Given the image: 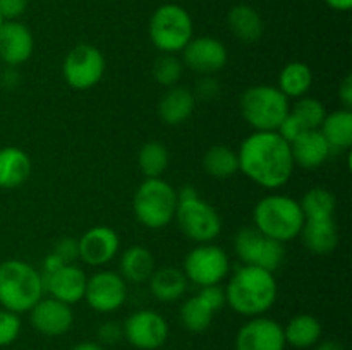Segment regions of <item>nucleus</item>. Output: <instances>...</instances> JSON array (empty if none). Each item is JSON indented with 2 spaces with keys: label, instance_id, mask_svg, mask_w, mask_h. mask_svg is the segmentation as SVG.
Wrapping results in <instances>:
<instances>
[{
  "label": "nucleus",
  "instance_id": "obj_40",
  "mask_svg": "<svg viewBox=\"0 0 352 350\" xmlns=\"http://www.w3.org/2000/svg\"><path fill=\"white\" fill-rule=\"evenodd\" d=\"M54 254H57L65 264L74 263L76 259H79V247H78V239H72V237H64V239H58L55 244Z\"/></svg>",
  "mask_w": 352,
  "mask_h": 350
},
{
  "label": "nucleus",
  "instance_id": "obj_31",
  "mask_svg": "<svg viewBox=\"0 0 352 350\" xmlns=\"http://www.w3.org/2000/svg\"><path fill=\"white\" fill-rule=\"evenodd\" d=\"M168 150L160 141H148L141 146L138 153V165L141 174L146 178H157L167 170L168 167Z\"/></svg>",
  "mask_w": 352,
  "mask_h": 350
},
{
  "label": "nucleus",
  "instance_id": "obj_35",
  "mask_svg": "<svg viewBox=\"0 0 352 350\" xmlns=\"http://www.w3.org/2000/svg\"><path fill=\"white\" fill-rule=\"evenodd\" d=\"M182 71H184V64L181 58L175 57V54H162L153 64L155 81L167 88L177 86L182 78Z\"/></svg>",
  "mask_w": 352,
  "mask_h": 350
},
{
  "label": "nucleus",
  "instance_id": "obj_26",
  "mask_svg": "<svg viewBox=\"0 0 352 350\" xmlns=\"http://www.w3.org/2000/svg\"><path fill=\"white\" fill-rule=\"evenodd\" d=\"M318 130L323 134L332 151L349 150L352 146V112L340 108L327 113Z\"/></svg>",
  "mask_w": 352,
  "mask_h": 350
},
{
  "label": "nucleus",
  "instance_id": "obj_34",
  "mask_svg": "<svg viewBox=\"0 0 352 350\" xmlns=\"http://www.w3.org/2000/svg\"><path fill=\"white\" fill-rule=\"evenodd\" d=\"M291 112L301 120L306 129H320V126H322L327 117L325 105L320 100L311 98L308 95L298 98L294 106H291Z\"/></svg>",
  "mask_w": 352,
  "mask_h": 350
},
{
  "label": "nucleus",
  "instance_id": "obj_11",
  "mask_svg": "<svg viewBox=\"0 0 352 350\" xmlns=\"http://www.w3.org/2000/svg\"><path fill=\"white\" fill-rule=\"evenodd\" d=\"M82 301L100 314L119 311L127 301V281L116 271H96L86 280Z\"/></svg>",
  "mask_w": 352,
  "mask_h": 350
},
{
  "label": "nucleus",
  "instance_id": "obj_9",
  "mask_svg": "<svg viewBox=\"0 0 352 350\" xmlns=\"http://www.w3.org/2000/svg\"><path fill=\"white\" fill-rule=\"evenodd\" d=\"M230 261L226 250L215 244H199L184 257L182 271L191 283L201 287L220 285L227 278Z\"/></svg>",
  "mask_w": 352,
  "mask_h": 350
},
{
  "label": "nucleus",
  "instance_id": "obj_12",
  "mask_svg": "<svg viewBox=\"0 0 352 350\" xmlns=\"http://www.w3.org/2000/svg\"><path fill=\"white\" fill-rule=\"evenodd\" d=\"M124 338L138 350H157L167 342L168 323L151 309L133 312L122 325Z\"/></svg>",
  "mask_w": 352,
  "mask_h": 350
},
{
  "label": "nucleus",
  "instance_id": "obj_39",
  "mask_svg": "<svg viewBox=\"0 0 352 350\" xmlns=\"http://www.w3.org/2000/svg\"><path fill=\"white\" fill-rule=\"evenodd\" d=\"M305 130H309V129H306V127L302 126L301 120H299L298 117H296L294 113H292L291 110H289L287 117H285V119L282 120V124H280V126H278L277 132L280 134V136L284 137V139L287 141L289 144H291L292 141L298 139V137L301 136V134L305 132Z\"/></svg>",
  "mask_w": 352,
  "mask_h": 350
},
{
  "label": "nucleus",
  "instance_id": "obj_16",
  "mask_svg": "<svg viewBox=\"0 0 352 350\" xmlns=\"http://www.w3.org/2000/svg\"><path fill=\"white\" fill-rule=\"evenodd\" d=\"M31 326L45 336H60L72 328L74 314L69 304L54 297H41L30 311Z\"/></svg>",
  "mask_w": 352,
  "mask_h": 350
},
{
  "label": "nucleus",
  "instance_id": "obj_14",
  "mask_svg": "<svg viewBox=\"0 0 352 350\" xmlns=\"http://www.w3.org/2000/svg\"><path fill=\"white\" fill-rule=\"evenodd\" d=\"M229 60L226 45L212 36L192 38L182 50V64L198 74L212 75L222 71Z\"/></svg>",
  "mask_w": 352,
  "mask_h": 350
},
{
  "label": "nucleus",
  "instance_id": "obj_41",
  "mask_svg": "<svg viewBox=\"0 0 352 350\" xmlns=\"http://www.w3.org/2000/svg\"><path fill=\"white\" fill-rule=\"evenodd\" d=\"M30 0H0V16L3 21H17L28 9Z\"/></svg>",
  "mask_w": 352,
  "mask_h": 350
},
{
  "label": "nucleus",
  "instance_id": "obj_27",
  "mask_svg": "<svg viewBox=\"0 0 352 350\" xmlns=\"http://www.w3.org/2000/svg\"><path fill=\"white\" fill-rule=\"evenodd\" d=\"M284 336L294 349H309L322 338V323L311 314H298L285 325Z\"/></svg>",
  "mask_w": 352,
  "mask_h": 350
},
{
  "label": "nucleus",
  "instance_id": "obj_3",
  "mask_svg": "<svg viewBox=\"0 0 352 350\" xmlns=\"http://www.w3.org/2000/svg\"><path fill=\"white\" fill-rule=\"evenodd\" d=\"M41 273L30 263L7 259L0 263V305L16 314L30 312L43 297Z\"/></svg>",
  "mask_w": 352,
  "mask_h": 350
},
{
  "label": "nucleus",
  "instance_id": "obj_25",
  "mask_svg": "<svg viewBox=\"0 0 352 350\" xmlns=\"http://www.w3.org/2000/svg\"><path fill=\"white\" fill-rule=\"evenodd\" d=\"M155 271L153 254L143 246H133L120 257V277L129 283H144Z\"/></svg>",
  "mask_w": 352,
  "mask_h": 350
},
{
  "label": "nucleus",
  "instance_id": "obj_43",
  "mask_svg": "<svg viewBox=\"0 0 352 350\" xmlns=\"http://www.w3.org/2000/svg\"><path fill=\"white\" fill-rule=\"evenodd\" d=\"M219 91H220L219 82H217L213 78H210V75H206L205 79H201V81L198 82V88H196V93H198L199 98L203 100L215 98V96L219 95Z\"/></svg>",
  "mask_w": 352,
  "mask_h": 350
},
{
  "label": "nucleus",
  "instance_id": "obj_1",
  "mask_svg": "<svg viewBox=\"0 0 352 350\" xmlns=\"http://www.w3.org/2000/svg\"><path fill=\"white\" fill-rule=\"evenodd\" d=\"M239 170L263 189L284 187L294 172L291 144L277 130H254L237 151Z\"/></svg>",
  "mask_w": 352,
  "mask_h": 350
},
{
  "label": "nucleus",
  "instance_id": "obj_32",
  "mask_svg": "<svg viewBox=\"0 0 352 350\" xmlns=\"http://www.w3.org/2000/svg\"><path fill=\"white\" fill-rule=\"evenodd\" d=\"M267 237L256 229V226H244L236 233L234 239V250L236 256L243 264H254L260 261L261 250H263Z\"/></svg>",
  "mask_w": 352,
  "mask_h": 350
},
{
  "label": "nucleus",
  "instance_id": "obj_36",
  "mask_svg": "<svg viewBox=\"0 0 352 350\" xmlns=\"http://www.w3.org/2000/svg\"><path fill=\"white\" fill-rule=\"evenodd\" d=\"M284 257H285L284 244L278 242V240L268 239L267 237V242H265L263 250H261L260 261H258L256 266H260V268H263V270L274 273V271H277L278 268L282 266V263H284Z\"/></svg>",
  "mask_w": 352,
  "mask_h": 350
},
{
  "label": "nucleus",
  "instance_id": "obj_28",
  "mask_svg": "<svg viewBox=\"0 0 352 350\" xmlns=\"http://www.w3.org/2000/svg\"><path fill=\"white\" fill-rule=\"evenodd\" d=\"M313 86V72L305 62H289L278 74L277 88L287 98H302Z\"/></svg>",
  "mask_w": 352,
  "mask_h": 350
},
{
  "label": "nucleus",
  "instance_id": "obj_5",
  "mask_svg": "<svg viewBox=\"0 0 352 350\" xmlns=\"http://www.w3.org/2000/svg\"><path fill=\"white\" fill-rule=\"evenodd\" d=\"M177 191L162 177L144 178L133 199L138 222L146 229L158 230L167 226L177 211Z\"/></svg>",
  "mask_w": 352,
  "mask_h": 350
},
{
  "label": "nucleus",
  "instance_id": "obj_6",
  "mask_svg": "<svg viewBox=\"0 0 352 350\" xmlns=\"http://www.w3.org/2000/svg\"><path fill=\"white\" fill-rule=\"evenodd\" d=\"M289 110V98L277 86H251L241 96L243 119L254 130H277Z\"/></svg>",
  "mask_w": 352,
  "mask_h": 350
},
{
  "label": "nucleus",
  "instance_id": "obj_21",
  "mask_svg": "<svg viewBox=\"0 0 352 350\" xmlns=\"http://www.w3.org/2000/svg\"><path fill=\"white\" fill-rule=\"evenodd\" d=\"M31 160L16 146L0 148V189H17L30 178Z\"/></svg>",
  "mask_w": 352,
  "mask_h": 350
},
{
  "label": "nucleus",
  "instance_id": "obj_38",
  "mask_svg": "<svg viewBox=\"0 0 352 350\" xmlns=\"http://www.w3.org/2000/svg\"><path fill=\"white\" fill-rule=\"evenodd\" d=\"M198 297L212 309L213 312L220 311L223 305L227 304L226 301V288H222L220 285H208V287L199 288Z\"/></svg>",
  "mask_w": 352,
  "mask_h": 350
},
{
  "label": "nucleus",
  "instance_id": "obj_4",
  "mask_svg": "<svg viewBox=\"0 0 352 350\" xmlns=\"http://www.w3.org/2000/svg\"><path fill=\"white\" fill-rule=\"evenodd\" d=\"M254 226L268 239L285 244L296 239L305 225L299 201L285 194H268L256 202Z\"/></svg>",
  "mask_w": 352,
  "mask_h": 350
},
{
  "label": "nucleus",
  "instance_id": "obj_33",
  "mask_svg": "<svg viewBox=\"0 0 352 350\" xmlns=\"http://www.w3.org/2000/svg\"><path fill=\"white\" fill-rule=\"evenodd\" d=\"M215 312L198 297L188 299L181 307V323L188 331L203 333L212 326Z\"/></svg>",
  "mask_w": 352,
  "mask_h": 350
},
{
  "label": "nucleus",
  "instance_id": "obj_13",
  "mask_svg": "<svg viewBox=\"0 0 352 350\" xmlns=\"http://www.w3.org/2000/svg\"><path fill=\"white\" fill-rule=\"evenodd\" d=\"M284 326L267 316L250 318L236 335V350H284Z\"/></svg>",
  "mask_w": 352,
  "mask_h": 350
},
{
  "label": "nucleus",
  "instance_id": "obj_15",
  "mask_svg": "<svg viewBox=\"0 0 352 350\" xmlns=\"http://www.w3.org/2000/svg\"><path fill=\"white\" fill-rule=\"evenodd\" d=\"M120 239L110 226L98 225L86 230L78 240L79 259L89 266H103L119 253Z\"/></svg>",
  "mask_w": 352,
  "mask_h": 350
},
{
  "label": "nucleus",
  "instance_id": "obj_24",
  "mask_svg": "<svg viewBox=\"0 0 352 350\" xmlns=\"http://www.w3.org/2000/svg\"><path fill=\"white\" fill-rule=\"evenodd\" d=\"M227 26L237 40L244 43H254L263 34V21L261 16L246 3H237L227 14Z\"/></svg>",
  "mask_w": 352,
  "mask_h": 350
},
{
  "label": "nucleus",
  "instance_id": "obj_42",
  "mask_svg": "<svg viewBox=\"0 0 352 350\" xmlns=\"http://www.w3.org/2000/svg\"><path fill=\"white\" fill-rule=\"evenodd\" d=\"M98 338L102 345H113V343L119 342L120 338H124L122 325H119V323L116 321L103 323L98 328Z\"/></svg>",
  "mask_w": 352,
  "mask_h": 350
},
{
  "label": "nucleus",
  "instance_id": "obj_48",
  "mask_svg": "<svg viewBox=\"0 0 352 350\" xmlns=\"http://www.w3.org/2000/svg\"><path fill=\"white\" fill-rule=\"evenodd\" d=\"M3 23H6V21H3V17H2V16H0V27H2V26H3Z\"/></svg>",
  "mask_w": 352,
  "mask_h": 350
},
{
  "label": "nucleus",
  "instance_id": "obj_46",
  "mask_svg": "<svg viewBox=\"0 0 352 350\" xmlns=\"http://www.w3.org/2000/svg\"><path fill=\"white\" fill-rule=\"evenodd\" d=\"M315 350H346L342 347V343L336 342V340H323V342L316 343Z\"/></svg>",
  "mask_w": 352,
  "mask_h": 350
},
{
  "label": "nucleus",
  "instance_id": "obj_2",
  "mask_svg": "<svg viewBox=\"0 0 352 350\" xmlns=\"http://www.w3.org/2000/svg\"><path fill=\"white\" fill-rule=\"evenodd\" d=\"M277 292L274 273L254 264H243L230 277L226 287V301L237 314L256 318L274 307Z\"/></svg>",
  "mask_w": 352,
  "mask_h": 350
},
{
  "label": "nucleus",
  "instance_id": "obj_17",
  "mask_svg": "<svg viewBox=\"0 0 352 350\" xmlns=\"http://www.w3.org/2000/svg\"><path fill=\"white\" fill-rule=\"evenodd\" d=\"M41 278H43L45 292H48L50 297L57 299V301L64 302V304L72 305L85 299L88 277L74 263L62 264L57 271L45 275Z\"/></svg>",
  "mask_w": 352,
  "mask_h": 350
},
{
  "label": "nucleus",
  "instance_id": "obj_22",
  "mask_svg": "<svg viewBox=\"0 0 352 350\" xmlns=\"http://www.w3.org/2000/svg\"><path fill=\"white\" fill-rule=\"evenodd\" d=\"M299 235L306 249L315 254H330L339 244V230L336 220H305Z\"/></svg>",
  "mask_w": 352,
  "mask_h": 350
},
{
  "label": "nucleus",
  "instance_id": "obj_45",
  "mask_svg": "<svg viewBox=\"0 0 352 350\" xmlns=\"http://www.w3.org/2000/svg\"><path fill=\"white\" fill-rule=\"evenodd\" d=\"M327 5L333 10H339V12H347L352 7V0H325Z\"/></svg>",
  "mask_w": 352,
  "mask_h": 350
},
{
  "label": "nucleus",
  "instance_id": "obj_10",
  "mask_svg": "<svg viewBox=\"0 0 352 350\" xmlns=\"http://www.w3.org/2000/svg\"><path fill=\"white\" fill-rule=\"evenodd\" d=\"M62 74L72 89L85 91L102 81L105 74V57L93 45H78L65 55Z\"/></svg>",
  "mask_w": 352,
  "mask_h": 350
},
{
  "label": "nucleus",
  "instance_id": "obj_30",
  "mask_svg": "<svg viewBox=\"0 0 352 350\" xmlns=\"http://www.w3.org/2000/svg\"><path fill=\"white\" fill-rule=\"evenodd\" d=\"M305 220H330L336 215V196L323 187H313L299 201Z\"/></svg>",
  "mask_w": 352,
  "mask_h": 350
},
{
  "label": "nucleus",
  "instance_id": "obj_8",
  "mask_svg": "<svg viewBox=\"0 0 352 350\" xmlns=\"http://www.w3.org/2000/svg\"><path fill=\"white\" fill-rule=\"evenodd\" d=\"M177 201L175 220L181 232L188 239L198 244H210L220 235L222 220L210 202L199 198V194Z\"/></svg>",
  "mask_w": 352,
  "mask_h": 350
},
{
  "label": "nucleus",
  "instance_id": "obj_47",
  "mask_svg": "<svg viewBox=\"0 0 352 350\" xmlns=\"http://www.w3.org/2000/svg\"><path fill=\"white\" fill-rule=\"evenodd\" d=\"M71 350H105L103 349L102 343H96V342H81V343H76Z\"/></svg>",
  "mask_w": 352,
  "mask_h": 350
},
{
  "label": "nucleus",
  "instance_id": "obj_20",
  "mask_svg": "<svg viewBox=\"0 0 352 350\" xmlns=\"http://www.w3.org/2000/svg\"><path fill=\"white\" fill-rule=\"evenodd\" d=\"M196 108L195 93L184 86H172L158 102V117L167 126H181Z\"/></svg>",
  "mask_w": 352,
  "mask_h": 350
},
{
  "label": "nucleus",
  "instance_id": "obj_18",
  "mask_svg": "<svg viewBox=\"0 0 352 350\" xmlns=\"http://www.w3.org/2000/svg\"><path fill=\"white\" fill-rule=\"evenodd\" d=\"M34 50V40L30 27L19 21H6L0 27V62L17 67L30 60Z\"/></svg>",
  "mask_w": 352,
  "mask_h": 350
},
{
  "label": "nucleus",
  "instance_id": "obj_44",
  "mask_svg": "<svg viewBox=\"0 0 352 350\" xmlns=\"http://www.w3.org/2000/svg\"><path fill=\"white\" fill-rule=\"evenodd\" d=\"M339 100L346 110L352 108V75L347 74L339 84Z\"/></svg>",
  "mask_w": 352,
  "mask_h": 350
},
{
  "label": "nucleus",
  "instance_id": "obj_19",
  "mask_svg": "<svg viewBox=\"0 0 352 350\" xmlns=\"http://www.w3.org/2000/svg\"><path fill=\"white\" fill-rule=\"evenodd\" d=\"M292 160L294 165H299L302 168H318L329 160L332 148L329 146L327 139L318 129L305 130L298 139L291 143Z\"/></svg>",
  "mask_w": 352,
  "mask_h": 350
},
{
  "label": "nucleus",
  "instance_id": "obj_37",
  "mask_svg": "<svg viewBox=\"0 0 352 350\" xmlns=\"http://www.w3.org/2000/svg\"><path fill=\"white\" fill-rule=\"evenodd\" d=\"M21 318L16 312L0 309V347H7L17 340L21 333Z\"/></svg>",
  "mask_w": 352,
  "mask_h": 350
},
{
  "label": "nucleus",
  "instance_id": "obj_23",
  "mask_svg": "<svg viewBox=\"0 0 352 350\" xmlns=\"http://www.w3.org/2000/svg\"><path fill=\"white\" fill-rule=\"evenodd\" d=\"M188 283L184 271L172 266L155 270L150 277L151 294L157 301L165 302V304L179 301L188 290Z\"/></svg>",
  "mask_w": 352,
  "mask_h": 350
},
{
  "label": "nucleus",
  "instance_id": "obj_7",
  "mask_svg": "<svg viewBox=\"0 0 352 350\" xmlns=\"http://www.w3.org/2000/svg\"><path fill=\"white\" fill-rule=\"evenodd\" d=\"M150 40L162 54H177L192 40V19L184 7L165 3L153 12L150 19Z\"/></svg>",
  "mask_w": 352,
  "mask_h": 350
},
{
  "label": "nucleus",
  "instance_id": "obj_29",
  "mask_svg": "<svg viewBox=\"0 0 352 350\" xmlns=\"http://www.w3.org/2000/svg\"><path fill=\"white\" fill-rule=\"evenodd\" d=\"M203 167L206 174L212 175L213 178H230L239 172V158L237 151L230 148L212 146L203 156Z\"/></svg>",
  "mask_w": 352,
  "mask_h": 350
}]
</instances>
